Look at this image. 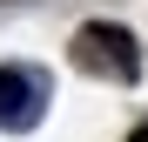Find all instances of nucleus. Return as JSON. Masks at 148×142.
Instances as JSON below:
<instances>
[{
    "mask_svg": "<svg viewBox=\"0 0 148 142\" xmlns=\"http://www.w3.org/2000/svg\"><path fill=\"white\" fill-rule=\"evenodd\" d=\"M47 102V81L34 68H0V129H34Z\"/></svg>",
    "mask_w": 148,
    "mask_h": 142,
    "instance_id": "f03ea898",
    "label": "nucleus"
},
{
    "mask_svg": "<svg viewBox=\"0 0 148 142\" xmlns=\"http://www.w3.org/2000/svg\"><path fill=\"white\" fill-rule=\"evenodd\" d=\"M67 54H74L81 75H101V81H135L141 75V47H135L128 27H114V20H88Z\"/></svg>",
    "mask_w": 148,
    "mask_h": 142,
    "instance_id": "f257e3e1",
    "label": "nucleus"
},
{
    "mask_svg": "<svg viewBox=\"0 0 148 142\" xmlns=\"http://www.w3.org/2000/svg\"><path fill=\"white\" fill-rule=\"evenodd\" d=\"M128 142H148V129H135V135H128Z\"/></svg>",
    "mask_w": 148,
    "mask_h": 142,
    "instance_id": "7ed1b4c3",
    "label": "nucleus"
}]
</instances>
